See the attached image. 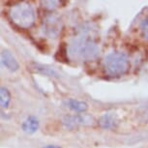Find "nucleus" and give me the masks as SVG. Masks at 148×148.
Masks as SVG:
<instances>
[{
	"mask_svg": "<svg viewBox=\"0 0 148 148\" xmlns=\"http://www.w3.org/2000/svg\"><path fill=\"white\" fill-rule=\"evenodd\" d=\"M70 57L80 61L94 60L99 56L100 47L87 35H79L73 39L67 49Z\"/></svg>",
	"mask_w": 148,
	"mask_h": 148,
	"instance_id": "nucleus-1",
	"label": "nucleus"
},
{
	"mask_svg": "<svg viewBox=\"0 0 148 148\" xmlns=\"http://www.w3.org/2000/svg\"><path fill=\"white\" fill-rule=\"evenodd\" d=\"M131 63L129 56L122 51H112L105 57L104 68L110 77H121L130 70Z\"/></svg>",
	"mask_w": 148,
	"mask_h": 148,
	"instance_id": "nucleus-2",
	"label": "nucleus"
},
{
	"mask_svg": "<svg viewBox=\"0 0 148 148\" xmlns=\"http://www.w3.org/2000/svg\"><path fill=\"white\" fill-rule=\"evenodd\" d=\"M10 18L21 28L28 29L34 25L36 14L34 8L28 2H21L15 5L10 11Z\"/></svg>",
	"mask_w": 148,
	"mask_h": 148,
	"instance_id": "nucleus-3",
	"label": "nucleus"
},
{
	"mask_svg": "<svg viewBox=\"0 0 148 148\" xmlns=\"http://www.w3.org/2000/svg\"><path fill=\"white\" fill-rule=\"evenodd\" d=\"M62 21L55 15L47 16L43 23V32L47 37L56 39L62 30Z\"/></svg>",
	"mask_w": 148,
	"mask_h": 148,
	"instance_id": "nucleus-4",
	"label": "nucleus"
},
{
	"mask_svg": "<svg viewBox=\"0 0 148 148\" xmlns=\"http://www.w3.org/2000/svg\"><path fill=\"white\" fill-rule=\"evenodd\" d=\"M93 117L86 115V114H77V115H67L63 118V124L67 129L74 130L79 126L92 125Z\"/></svg>",
	"mask_w": 148,
	"mask_h": 148,
	"instance_id": "nucleus-5",
	"label": "nucleus"
},
{
	"mask_svg": "<svg viewBox=\"0 0 148 148\" xmlns=\"http://www.w3.org/2000/svg\"><path fill=\"white\" fill-rule=\"evenodd\" d=\"M99 126L104 130H114L118 127L119 119L115 113H105L98 120Z\"/></svg>",
	"mask_w": 148,
	"mask_h": 148,
	"instance_id": "nucleus-6",
	"label": "nucleus"
},
{
	"mask_svg": "<svg viewBox=\"0 0 148 148\" xmlns=\"http://www.w3.org/2000/svg\"><path fill=\"white\" fill-rule=\"evenodd\" d=\"M1 63L5 68L11 72H16L19 69V64L16 58L8 49H4L1 52Z\"/></svg>",
	"mask_w": 148,
	"mask_h": 148,
	"instance_id": "nucleus-7",
	"label": "nucleus"
},
{
	"mask_svg": "<svg viewBox=\"0 0 148 148\" xmlns=\"http://www.w3.org/2000/svg\"><path fill=\"white\" fill-rule=\"evenodd\" d=\"M39 127H40V122L39 119L34 115H30L22 122L21 129L25 134L28 135H33L38 131Z\"/></svg>",
	"mask_w": 148,
	"mask_h": 148,
	"instance_id": "nucleus-8",
	"label": "nucleus"
},
{
	"mask_svg": "<svg viewBox=\"0 0 148 148\" xmlns=\"http://www.w3.org/2000/svg\"><path fill=\"white\" fill-rule=\"evenodd\" d=\"M69 108L77 113H84L88 110V104L84 101H79L77 99H70L67 101Z\"/></svg>",
	"mask_w": 148,
	"mask_h": 148,
	"instance_id": "nucleus-9",
	"label": "nucleus"
},
{
	"mask_svg": "<svg viewBox=\"0 0 148 148\" xmlns=\"http://www.w3.org/2000/svg\"><path fill=\"white\" fill-rule=\"evenodd\" d=\"M32 69L34 70L35 72L39 73V74L45 75V76H49V77H58V73L55 71L54 69L49 68L47 66L42 65V64H38V63H33Z\"/></svg>",
	"mask_w": 148,
	"mask_h": 148,
	"instance_id": "nucleus-10",
	"label": "nucleus"
},
{
	"mask_svg": "<svg viewBox=\"0 0 148 148\" xmlns=\"http://www.w3.org/2000/svg\"><path fill=\"white\" fill-rule=\"evenodd\" d=\"M11 104V93L6 87L0 88V105L2 108H8Z\"/></svg>",
	"mask_w": 148,
	"mask_h": 148,
	"instance_id": "nucleus-11",
	"label": "nucleus"
},
{
	"mask_svg": "<svg viewBox=\"0 0 148 148\" xmlns=\"http://www.w3.org/2000/svg\"><path fill=\"white\" fill-rule=\"evenodd\" d=\"M42 5L44 8H46L47 10H55L61 5V2L58 0H46V1H42Z\"/></svg>",
	"mask_w": 148,
	"mask_h": 148,
	"instance_id": "nucleus-12",
	"label": "nucleus"
},
{
	"mask_svg": "<svg viewBox=\"0 0 148 148\" xmlns=\"http://www.w3.org/2000/svg\"><path fill=\"white\" fill-rule=\"evenodd\" d=\"M139 27H140L142 37L148 42V18L143 19V21L140 22V26Z\"/></svg>",
	"mask_w": 148,
	"mask_h": 148,
	"instance_id": "nucleus-13",
	"label": "nucleus"
},
{
	"mask_svg": "<svg viewBox=\"0 0 148 148\" xmlns=\"http://www.w3.org/2000/svg\"><path fill=\"white\" fill-rule=\"evenodd\" d=\"M142 116L144 117L145 120H148V106H147V108H145V110L142 112Z\"/></svg>",
	"mask_w": 148,
	"mask_h": 148,
	"instance_id": "nucleus-14",
	"label": "nucleus"
},
{
	"mask_svg": "<svg viewBox=\"0 0 148 148\" xmlns=\"http://www.w3.org/2000/svg\"><path fill=\"white\" fill-rule=\"evenodd\" d=\"M43 148H62L58 145H53V144H49V145H47V146H44Z\"/></svg>",
	"mask_w": 148,
	"mask_h": 148,
	"instance_id": "nucleus-15",
	"label": "nucleus"
}]
</instances>
